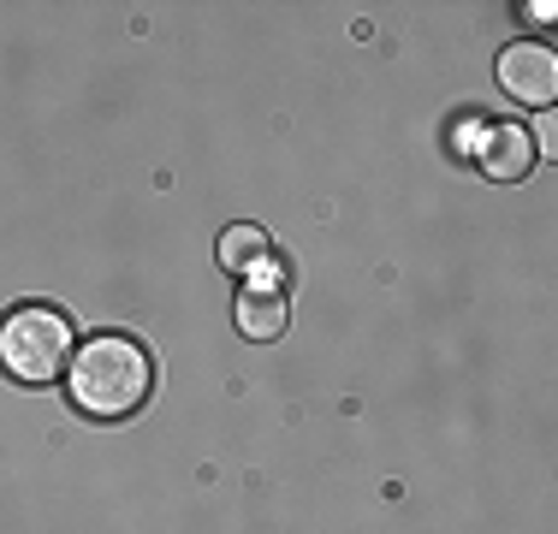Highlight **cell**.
I'll return each mask as SVG.
<instances>
[{"mask_svg":"<svg viewBox=\"0 0 558 534\" xmlns=\"http://www.w3.org/2000/svg\"><path fill=\"white\" fill-rule=\"evenodd\" d=\"M475 160H482V172H487V179L511 184V179H523V172L535 167V137H529L523 125H511V119H499V125H482Z\"/></svg>","mask_w":558,"mask_h":534,"instance_id":"277c9868","label":"cell"},{"mask_svg":"<svg viewBox=\"0 0 558 534\" xmlns=\"http://www.w3.org/2000/svg\"><path fill=\"white\" fill-rule=\"evenodd\" d=\"M286 327H291V298H286V291H274V286L238 291V332H244V339L274 344Z\"/></svg>","mask_w":558,"mask_h":534,"instance_id":"5b68a950","label":"cell"},{"mask_svg":"<svg viewBox=\"0 0 558 534\" xmlns=\"http://www.w3.org/2000/svg\"><path fill=\"white\" fill-rule=\"evenodd\" d=\"M499 89L523 107H553L558 96V53L547 43H511L499 53Z\"/></svg>","mask_w":558,"mask_h":534,"instance_id":"3957f363","label":"cell"},{"mask_svg":"<svg viewBox=\"0 0 558 534\" xmlns=\"http://www.w3.org/2000/svg\"><path fill=\"white\" fill-rule=\"evenodd\" d=\"M268 262V232L262 226H226L220 232V267L226 274H250Z\"/></svg>","mask_w":558,"mask_h":534,"instance_id":"8992f818","label":"cell"},{"mask_svg":"<svg viewBox=\"0 0 558 534\" xmlns=\"http://www.w3.org/2000/svg\"><path fill=\"white\" fill-rule=\"evenodd\" d=\"M72 363V320L48 303H19L0 315V368L19 386H48Z\"/></svg>","mask_w":558,"mask_h":534,"instance_id":"7a4b0ae2","label":"cell"},{"mask_svg":"<svg viewBox=\"0 0 558 534\" xmlns=\"http://www.w3.org/2000/svg\"><path fill=\"white\" fill-rule=\"evenodd\" d=\"M149 380H155L149 356H143V344L125 339V332H101V339L77 344L72 363H65L72 404L96 422H125L131 410H143Z\"/></svg>","mask_w":558,"mask_h":534,"instance_id":"6da1fadb","label":"cell"}]
</instances>
